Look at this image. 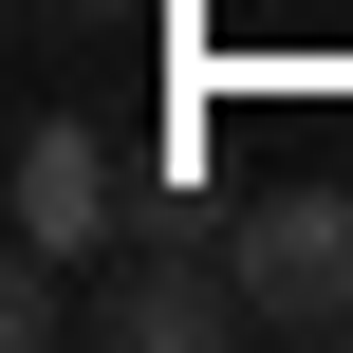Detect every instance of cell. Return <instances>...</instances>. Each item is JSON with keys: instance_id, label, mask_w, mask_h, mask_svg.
I'll list each match as a JSON object with an SVG mask.
<instances>
[{"instance_id": "2", "label": "cell", "mask_w": 353, "mask_h": 353, "mask_svg": "<svg viewBox=\"0 0 353 353\" xmlns=\"http://www.w3.org/2000/svg\"><path fill=\"white\" fill-rule=\"evenodd\" d=\"M223 242H242V316H261V335H316V353L353 335V186H279V205H242Z\"/></svg>"}, {"instance_id": "4", "label": "cell", "mask_w": 353, "mask_h": 353, "mask_svg": "<svg viewBox=\"0 0 353 353\" xmlns=\"http://www.w3.org/2000/svg\"><path fill=\"white\" fill-rule=\"evenodd\" d=\"M56 19H93V0H56Z\"/></svg>"}, {"instance_id": "1", "label": "cell", "mask_w": 353, "mask_h": 353, "mask_svg": "<svg viewBox=\"0 0 353 353\" xmlns=\"http://www.w3.org/2000/svg\"><path fill=\"white\" fill-rule=\"evenodd\" d=\"M242 242L223 223H130L93 261V353H242Z\"/></svg>"}, {"instance_id": "3", "label": "cell", "mask_w": 353, "mask_h": 353, "mask_svg": "<svg viewBox=\"0 0 353 353\" xmlns=\"http://www.w3.org/2000/svg\"><path fill=\"white\" fill-rule=\"evenodd\" d=\"M0 205H19L37 261H112V242H130V168H112V130H74V112H19Z\"/></svg>"}]
</instances>
